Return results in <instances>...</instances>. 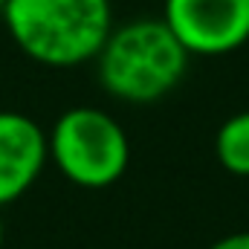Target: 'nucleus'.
<instances>
[{"instance_id":"f257e3e1","label":"nucleus","mask_w":249,"mask_h":249,"mask_svg":"<svg viewBox=\"0 0 249 249\" xmlns=\"http://www.w3.org/2000/svg\"><path fill=\"white\" fill-rule=\"evenodd\" d=\"M12 41L38 64L75 67L99 55L110 29V0H6Z\"/></svg>"},{"instance_id":"f03ea898","label":"nucleus","mask_w":249,"mask_h":249,"mask_svg":"<svg viewBox=\"0 0 249 249\" xmlns=\"http://www.w3.org/2000/svg\"><path fill=\"white\" fill-rule=\"evenodd\" d=\"M96 58L102 87L130 105H148L168 96L188 70V50L165 20L154 18L110 29Z\"/></svg>"},{"instance_id":"7ed1b4c3","label":"nucleus","mask_w":249,"mask_h":249,"mask_svg":"<svg viewBox=\"0 0 249 249\" xmlns=\"http://www.w3.org/2000/svg\"><path fill=\"white\" fill-rule=\"evenodd\" d=\"M47 151L64 177L81 188L113 186L130 157L122 124L96 107H72L61 113L47 136Z\"/></svg>"},{"instance_id":"20e7f679","label":"nucleus","mask_w":249,"mask_h":249,"mask_svg":"<svg viewBox=\"0 0 249 249\" xmlns=\"http://www.w3.org/2000/svg\"><path fill=\"white\" fill-rule=\"evenodd\" d=\"M162 20L188 55H223L249 41V0H165Z\"/></svg>"},{"instance_id":"39448f33","label":"nucleus","mask_w":249,"mask_h":249,"mask_svg":"<svg viewBox=\"0 0 249 249\" xmlns=\"http://www.w3.org/2000/svg\"><path fill=\"white\" fill-rule=\"evenodd\" d=\"M47 160V133L38 122L15 110H0V206L26 194Z\"/></svg>"},{"instance_id":"423d86ee","label":"nucleus","mask_w":249,"mask_h":249,"mask_svg":"<svg viewBox=\"0 0 249 249\" xmlns=\"http://www.w3.org/2000/svg\"><path fill=\"white\" fill-rule=\"evenodd\" d=\"M214 154L226 171L249 177V110L235 113L220 124L214 139Z\"/></svg>"},{"instance_id":"0eeeda50","label":"nucleus","mask_w":249,"mask_h":249,"mask_svg":"<svg viewBox=\"0 0 249 249\" xmlns=\"http://www.w3.org/2000/svg\"><path fill=\"white\" fill-rule=\"evenodd\" d=\"M209 249H249V232H235V235H226V238H220L217 244H212Z\"/></svg>"},{"instance_id":"6e6552de","label":"nucleus","mask_w":249,"mask_h":249,"mask_svg":"<svg viewBox=\"0 0 249 249\" xmlns=\"http://www.w3.org/2000/svg\"><path fill=\"white\" fill-rule=\"evenodd\" d=\"M0 247H3V217H0Z\"/></svg>"},{"instance_id":"1a4fd4ad","label":"nucleus","mask_w":249,"mask_h":249,"mask_svg":"<svg viewBox=\"0 0 249 249\" xmlns=\"http://www.w3.org/2000/svg\"><path fill=\"white\" fill-rule=\"evenodd\" d=\"M3 3H6V0H0V9H3Z\"/></svg>"}]
</instances>
